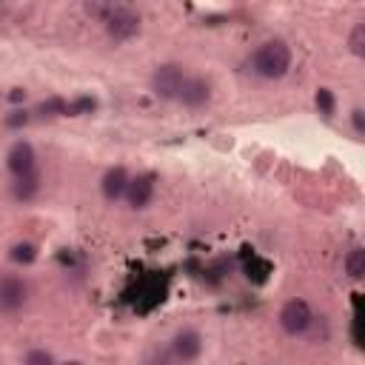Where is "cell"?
Returning <instances> with one entry per match:
<instances>
[{
  "mask_svg": "<svg viewBox=\"0 0 365 365\" xmlns=\"http://www.w3.org/2000/svg\"><path fill=\"white\" fill-rule=\"evenodd\" d=\"M251 66L259 77L265 80H279L288 68H291V48L282 43V40H268L262 43L254 57H251Z\"/></svg>",
  "mask_w": 365,
  "mask_h": 365,
  "instance_id": "1",
  "label": "cell"
},
{
  "mask_svg": "<svg viewBox=\"0 0 365 365\" xmlns=\"http://www.w3.org/2000/svg\"><path fill=\"white\" fill-rule=\"evenodd\" d=\"M182 80H185V71H182L177 63H165V66H157V71H154V77H151V88H154L163 100H174V97H180Z\"/></svg>",
  "mask_w": 365,
  "mask_h": 365,
  "instance_id": "2",
  "label": "cell"
},
{
  "mask_svg": "<svg viewBox=\"0 0 365 365\" xmlns=\"http://www.w3.org/2000/svg\"><path fill=\"white\" fill-rule=\"evenodd\" d=\"M311 322H314V314H311V308H308L305 299H291V302H285L282 311H279V325H282L285 334H291V336L305 334Z\"/></svg>",
  "mask_w": 365,
  "mask_h": 365,
  "instance_id": "3",
  "label": "cell"
},
{
  "mask_svg": "<svg viewBox=\"0 0 365 365\" xmlns=\"http://www.w3.org/2000/svg\"><path fill=\"white\" fill-rule=\"evenodd\" d=\"M106 29H108V34L114 40H128V37H134L140 31V14L134 9H128V6H120V9H114L108 14Z\"/></svg>",
  "mask_w": 365,
  "mask_h": 365,
  "instance_id": "4",
  "label": "cell"
},
{
  "mask_svg": "<svg viewBox=\"0 0 365 365\" xmlns=\"http://www.w3.org/2000/svg\"><path fill=\"white\" fill-rule=\"evenodd\" d=\"M125 197H128L131 208H145L151 202V197H154V177L151 174H140V177L128 180Z\"/></svg>",
  "mask_w": 365,
  "mask_h": 365,
  "instance_id": "5",
  "label": "cell"
},
{
  "mask_svg": "<svg viewBox=\"0 0 365 365\" xmlns=\"http://www.w3.org/2000/svg\"><path fill=\"white\" fill-rule=\"evenodd\" d=\"M6 160H9V171L14 177H23V174L34 171V148L29 143H14Z\"/></svg>",
  "mask_w": 365,
  "mask_h": 365,
  "instance_id": "6",
  "label": "cell"
},
{
  "mask_svg": "<svg viewBox=\"0 0 365 365\" xmlns=\"http://www.w3.org/2000/svg\"><path fill=\"white\" fill-rule=\"evenodd\" d=\"M23 302H26V285L17 277H3L0 279V308L17 311Z\"/></svg>",
  "mask_w": 365,
  "mask_h": 365,
  "instance_id": "7",
  "label": "cell"
},
{
  "mask_svg": "<svg viewBox=\"0 0 365 365\" xmlns=\"http://www.w3.org/2000/svg\"><path fill=\"white\" fill-rule=\"evenodd\" d=\"M211 97V88L202 77H185L182 80V88H180V100L185 106H202L205 100Z\"/></svg>",
  "mask_w": 365,
  "mask_h": 365,
  "instance_id": "8",
  "label": "cell"
},
{
  "mask_svg": "<svg viewBox=\"0 0 365 365\" xmlns=\"http://www.w3.org/2000/svg\"><path fill=\"white\" fill-rule=\"evenodd\" d=\"M171 348H174V354H177L180 359H197L200 351H202V342H200V334H197V331H180V334L174 336Z\"/></svg>",
  "mask_w": 365,
  "mask_h": 365,
  "instance_id": "9",
  "label": "cell"
},
{
  "mask_svg": "<svg viewBox=\"0 0 365 365\" xmlns=\"http://www.w3.org/2000/svg\"><path fill=\"white\" fill-rule=\"evenodd\" d=\"M125 188H128V177H125L123 168L106 171V177H103V194H106L108 200H120V197L125 194Z\"/></svg>",
  "mask_w": 365,
  "mask_h": 365,
  "instance_id": "10",
  "label": "cell"
},
{
  "mask_svg": "<svg viewBox=\"0 0 365 365\" xmlns=\"http://www.w3.org/2000/svg\"><path fill=\"white\" fill-rule=\"evenodd\" d=\"M345 274L351 279H362L365 277V251L362 248H354L348 257H345Z\"/></svg>",
  "mask_w": 365,
  "mask_h": 365,
  "instance_id": "11",
  "label": "cell"
},
{
  "mask_svg": "<svg viewBox=\"0 0 365 365\" xmlns=\"http://www.w3.org/2000/svg\"><path fill=\"white\" fill-rule=\"evenodd\" d=\"M34 191H37V177H34V171L17 177V182H14V197H17V200H31Z\"/></svg>",
  "mask_w": 365,
  "mask_h": 365,
  "instance_id": "12",
  "label": "cell"
},
{
  "mask_svg": "<svg viewBox=\"0 0 365 365\" xmlns=\"http://www.w3.org/2000/svg\"><path fill=\"white\" fill-rule=\"evenodd\" d=\"M348 46H351V51H354L356 57L365 54V26H362V23L354 26V31H351V37H348Z\"/></svg>",
  "mask_w": 365,
  "mask_h": 365,
  "instance_id": "13",
  "label": "cell"
},
{
  "mask_svg": "<svg viewBox=\"0 0 365 365\" xmlns=\"http://www.w3.org/2000/svg\"><path fill=\"white\" fill-rule=\"evenodd\" d=\"M37 254H34V245L31 242H20V245H14L11 248V259L14 262H31Z\"/></svg>",
  "mask_w": 365,
  "mask_h": 365,
  "instance_id": "14",
  "label": "cell"
},
{
  "mask_svg": "<svg viewBox=\"0 0 365 365\" xmlns=\"http://www.w3.org/2000/svg\"><path fill=\"white\" fill-rule=\"evenodd\" d=\"M317 106L322 108V114H334V94L328 91V88H319V94H317Z\"/></svg>",
  "mask_w": 365,
  "mask_h": 365,
  "instance_id": "15",
  "label": "cell"
},
{
  "mask_svg": "<svg viewBox=\"0 0 365 365\" xmlns=\"http://www.w3.org/2000/svg\"><path fill=\"white\" fill-rule=\"evenodd\" d=\"M26 362H29V365H51L54 356L46 354V351H31V354H26Z\"/></svg>",
  "mask_w": 365,
  "mask_h": 365,
  "instance_id": "16",
  "label": "cell"
},
{
  "mask_svg": "<svg viewBox=\"0 0 365 365\" xmlns=\"http://www.w3.org/2000/svg\"><path fill=\"white\" fill-rule=\"evenodd\" d=\"M354 125H356V131L365 128V125H362V111H354Z\"/></svg>",
  "mask_w": 365,
  "mask_h": 365,
  "instance_id": "17",
  "label": "cell"
},
{
  "mask_svg": "<svg viewBox=\"0 0 365 365\" xmlns=\"http://www.w3.org/2000/svg\"><path fill=\"white\" fill-rule=\"evenodd\" d=\"M23 97H26V91H20V88H14V91H11V100H14V103H17V100H23Z\"/></svg>",
  "mask_w": 365,
  "mask_h": 365,
  "instance_id": "18",
  "label": "cell"
},
{
  "mask_svg": "<svg viewBox=\"0 0 365 365\" xmlns=\"http://www.w3.org/2000/svg\"><path fill=\"white\" fill-rule=\"evenodd\" d=\"M0 11H3V0H0Z\"/></svg>",
  "mask_w": 365,
  "mask_h": 365,
  "instance_id": "19",
  "label": "cell"
}]
</instances>
